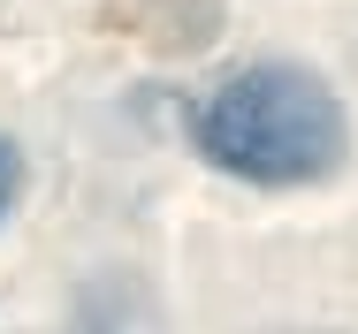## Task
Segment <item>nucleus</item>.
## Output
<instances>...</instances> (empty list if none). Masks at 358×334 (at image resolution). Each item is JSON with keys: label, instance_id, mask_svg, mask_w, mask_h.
<instances>
[{"label": "nucleus", "instance_id": "1", "mask_svg": "<svg viewBox=\"0 0 358 334\" xmlns=\"http://www.w3.org/2000/svg\"><path fill=\"white\" fill-rule=\"evenodd\" d=\"M343 144L351 130H343L336 91L289 61L244 68L199 107V152L236 183H267V190L320 183L343 167Z\"/></svg>", "mask_w": 358, "mask_h": 334}, {"label": "nucleus", "instance_id": "2", "mask_svg": "<svg viewBox=\"0 0 358 334\" xmlns=\"http://www.w3.org/2000/svg\"><path fill=\"white\" fill-rule=\"evenodd\" d=\"M8 198H15V152H8V137H0V213H8Z\"/></svg>", "mask_w": 358, "mask_h": 334}]
</instances>
